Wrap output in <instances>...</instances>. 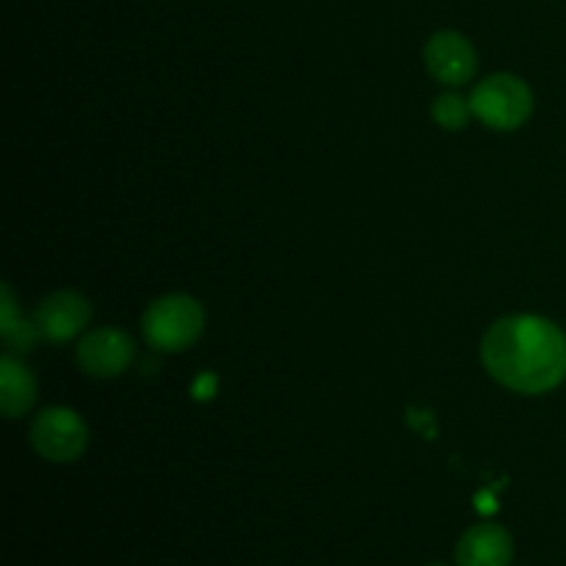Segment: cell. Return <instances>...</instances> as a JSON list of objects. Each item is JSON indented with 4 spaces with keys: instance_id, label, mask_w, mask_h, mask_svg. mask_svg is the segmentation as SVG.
<instances>
[{
    "instance_id": "2",
    "label": "cell",
    "mask_w": 566,
    "mask_h": 566,
    "mask_svg": "<svg viewBox=\"0 0 566 566\" xmlns=\"http://www.w3.org/2000/svg\"><path fill=\"white\" fill-rule=\"evenodd\" d=\"M142 329L149 346L158 352H186L202 335L205 310L193 296L171 293L149 304L142 318Z\"/></svg>"
},
{
    "instance_id": "10",
    "label": "cell",
    "mask_w": 566,
    "mask_h": 566,
    "mask_svg": "<svg viewBox=\"0 0 566 566\" xmlns=\"http://www.w3.org/2000/svg\"><path fill=\"white\" fill-rule=\"evenodd\" d=\"M0 332H3V340L9 346V352H31L36 346V340L42 337L36 324H28V321L17 318L14 298H11L9 285H3V318H0Z\"/></svg>"
},
{
    "instance_id": "11",
    "label": "cell",
    "mask_w": 566,
    "mask_h": 566,
    "mask_svg": "<svg viewBox=\"0 0 566 566\" xmlns=\"http://www.w3.org/2000/svg\"><path fill=\"white\" fill-rule=\"evenodd\" d=\"M470 114H473L470 99L459 97V94L453 92L440 94V97L434 99V105H431V116H434L437 125L446 127V130H462V127H468Z\"/></svg>"
},
{
    "instance_id": "1",
    "label": "cell",
    "mask_w": 566,
    "mask_h": 566,
    "mask_svg": "<svg viewBox=\"0 0 566 566\" xmlns=\"http://www.w3.org/2000/svg\"><path fill=\"white\" fill-rule=\"evenodd\" d=\"M481 363L497 385L545 396L566 379V335L542 315H509L486 329Z\"/></svg>"
},
{
    "instance_id": "5",
    "label": "cell",
    "mask_w": 566,
    "mask_h": 566,
    "mask_svg": "<svg viewBox=\"0 0 566 566\" xmlns=\"http://www.w3.org/2000/svg\"><path fill=\"white\" fill-rule=\"evenodd\" d=\"M133 363V340L127 332L116 329V326H103L94 329L77 343V365L86 370L88 376L97 379H111L127 370Z\"/></svg>"
},
{
    "instance_id": "3",
    "label": "cell",
    "mask_w": 566,
    "mask_h": 566,
    "mask_svg": "<svg viewBox=\"0 0 566 566\" xmlns=\"http://www.w3.org/2000/svg\"><path fill=\"white\" fill-rule=\"evenodd\" d=\"M470 108L492 130H517L534 114V92L523 77L497 72L473 88Z\"/></svg>"
},
{
    "instance_id": "7",
    "label": "cell",
    "mask_w": 566,
    "mask_h": 566,
    "mask_svg": "<svg viewBox=\"0 0 566 566\" xmlns=\"http://www.w3.org/2000/svg\"><path fill=\"white\" fill-rule=\"evenodd\" d=\"M88 318H92V307L86 298L75 291H55L44 298L33 313V324L39 326L42 337L53 343L72 340L86 329Z\"/></svg>"
},
{
    "instance_id": "8",
    "label": "cell",
    "mask_w": 566,
    "mask_h": 566,
    "mask_svg": "<svg viewBox=\"0 0 566 566\" xmlns=\"http://www.w3.org/2000/svg\"><path fill=\"white\" fill-rule=\"evenodd\" d=\"M514 558V542L506 528L481 523L470 528L457 545L459 566H509Z\"/></svg>"
},
{
    "instance_id": "4",
    "label": "cell",
    "mask_w": 566,
    "mask_h": 566,
    "mask_svg": "<svg viewBox=\"0 0 566 566\" xmlns=\"http://www.w3.org/2000/svg\"><path fill=\"white\" fill-rule=\"evenodd\" d=\"M31 446L48 462H75L88 446V426L75 409L50 407L31 426Z\"/></svg>"
},
{
    "instance_id": "9",
    "label": "cell",
    "mask_w": 566,
    "mask_h": 566,
    "mask_svg": "<svg viewBox=\"0 0 566 566\" xmlns=\"http://www.w3.org/2000/svg\"><path fill=\"white\" fill-rule=\"evenodd\" d=\"M36 401V379H33L31 370L14 359L11 354H6L0 359V407H3L6 418H20Z\"/></svg>"
},
{
    "instance_id": "6",
    "label": "cell",
    "mask_w": 566,
    "mask_h": 566,
    "mask_svg": "<svg viewBox=\"0 0 566 566\" xmlns=\"http://www.w3.org/2000/svg\"><path fill=\"white\" fill-rule=\"evenodd\" d=\"M426 66H429L431 77L446 86H462L479 70V59L475 50L462 33L457 31H440L429 39L423 50Z\"/></svg>"
}]
</instances>
